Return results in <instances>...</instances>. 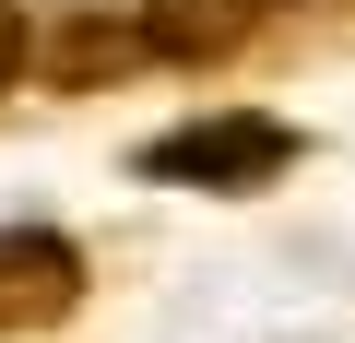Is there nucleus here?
Segmentation results:
<instances>
[{
  "mask_svg": "<svg viewBox=\"0 0 355 343\" xmlns=\"http://www.w3.org/2000/svg\"><path fill=\"white\" fill-rule=\"evenodd\" d=\"M83 284H95V261H83L60 225H0V343L60 331V319L83 308Z\"/></svg>",
  "mask_w": 355,
  "mask_h": 343,
  "instance_id": "f03ea898",
  "label": "nucleus"
},
{
  "mask_svg": "<svg viewBox=\"0 0 355 343\" xmlns=\"http://www.w3.org/2000/svg\"><path fill=\"white\" fill-rule=\"evenodd\" d=\"M142 60H154V48H142V24H107V12H95V24H60L24 71H48V83H71V95H83V83H119V71H142Z\"/></svg>",
  "mask_w": 355,
  "mask_h": 343,
  "instance_id": "20e7f679",
  "label": "nucleus"
},
{
  "mask_svg": "<svg viewBox=\"0 0 355 343\" xmlns=\"http://www.w3.org/2000/svg\"><path fill=\"white\" fill-rule=\"evenodd\" d=\"M308 142L272 118V107H202V118H178V130H154L142 142V178H178V190H272L284 166H296Z\"/></svg>",
  "mask_w": 355,
  "mask_h": 343,
  "instance_id": "f257e3e1",
  "label": "nucleus"
},
{
  "mask_svg": "<svg viewBox=\"0 0 355 343\" xmlns=\"http://www.w3.org/2000/svg\"><path fill=\"white\" fill-rule=\"evenodd\" d=\"M130 24H142V48H154V60L214 71V60H237V48L272 24V0H130Z\"/></svg>",
  "mask_w": 355,
  "mask_h": 343,
  "instance_id": "7ed1b4c3",
  "label": "nucleus"
},
{
  "mask_svg": "<svg viewBox=\"0 0 355 343\" xmlns=\"http://www.w3.org/2000/svg\"><path fill=\"white\" fill-rule=\"evenodd\" d=\"M24 60H36V24H24V0H0V95L24 83Z\"/></svg>",
  "mask_w": 355,
  "mask_h": 343,
  "instance_id": "39448f33",
  "label": "nucleus"
}]
</instances>
